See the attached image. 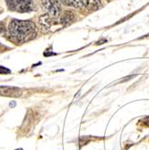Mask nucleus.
I'll return each mask as SVG.
<instances>
[{
    "label": "nucleus",
    "instance_id": "nucleus-10",
    "mask_svg": "<svg viewBox=\"0 0 149 150\" xmlns=\"http://www.w3.org/2000/svg\"><path fill=\"white\" fill-rule=\"evenodd\" d=\"M142 121L144 122V123H145V125L149 126V116H148V117H145V118H144V119L142 120Z\"/></svg>",
    "mask_w": 149,
    "mask_h": 150
},
{
    "label": "nucleus",
    "instance_id": "nucleus-4",
    "mask_svg": "<svg viewBox=\"0 0 149 150\" xmlns=\"http://www.w3.org/2000/svg\"><path fill=\"white\" fill-rule=\"evenodd\" d=\"M21 95H22V90L18 87L0 86V96L19 97Z\"/></svg>",
    "mask_w": 149,
    "mask_h": 150
},
{
    "label": "nucleus",
    "instance_id": "nucleus-14",
    "mask_svg": "<svg viewBox=\"0 0 149 150\" xmlns=\"http://www.w3.org/2000/svg\"><path fill=\"white\" fill-rule=\"evenodd\" d=\"M16 150H23V148H17V149H16Z\"/></svg>",
    "mask_w": 149,
    "mask_h": 150
},
{
    "label": "nucleus",
    "instance_id": "nucleus-15",
    "mask_svg": "<svg viewBox=\"0 0 149 150\" xmlns=\"http://www.w3.org/2000/svg\"><path fill=\"white\" fill-rule=\"evenodd\" d=\"M0 12H1V9H0Z\"/></svg>",
    "mask_w": 149,
    "mask_h": 150
},
{
    "label": "nucleus",
    "instance_id": "nucleus-6",
    "mask_svg": "<svg viewBox=\"0 0 149 150\" xmlns=\"http://www.w3.org/2000/svg\"><path fill=\"white\" fill-rule=\"evenodd\" d=\"M84 6L92 11L98 10L101 7V3L99 0H82Z\"/></svg>",
    "mask_w": 149,
    "mask_h": 150
},
{
    "label": "nucleus",
    "instance_id": "nucleus-13",
    "mask_svg": "<svg viewBox=\"0 0 149 150\" xmlns=\"http://www.w3.org/2000/svg\"><path fill=\"white\" fill-rule=\"evenodd\" d=\"M3 48H4V46L0 44V52H2V51H3Z\"/></svg>",
    "mask_w": 149,
    "mask_h": 150
},
{
    "label": "nucleus",
    "instance_id": "nucleus-1",
    "mask_svg": "<svg viewBox=\"0 0 149 150\" xmlns=\"http://www.w3.org/2000/svg\"><path fill=\"white\" fill-rule=\"evenodd\" d=\"M37 35L36 26L31 21L13 19L7 28V36L11 42L22 44L33 40Z\"/></svg>",
    "mask_w": 149,
    "mask_h": 150
},
{
    "label": "nucleus",
    "instance_id": "nucleus-12",
    "mask_svg": "<svg viewBox=\"0 0 149 150\" xmlns=\"http://www.w3.org/2000/svg\"><path fill=\"white\" fill-rule=\"evenodd\" d=\"M16 105V103L15 101H13V102H11V103H9V106H10L11 108H15Z\"/></svg>",
    "mask_w": 149,
    "mask_h": 150
},
{
    "label": "nucleus",
    "instance_id": "nucleus-9",
    "mask_svg": "<svg viewBox=\"0 0 149 150\" xmlns=\"http://www.w3.org/2000/svg\"><path fill=\"white\" fill-rule=\"evenodd\" d=\"M11 73V70L6 69L5 67H2L0 66V74H10Z\"/></svg>",
    "mask_w": 149,
    "mask_h": 150
},
{
    "label": "nucleus",
    "instance_id": "nucleus-2",
    "mask_svg": "<svg viewBox=\"0 0 149 150\" xmlns=\"http://www.w3.org/2000/svg\"><path fill=\"white\" fill-rule=\"evenodd\" d=\"M10 10L16 12H29L33 9V0H6Z\"/></svg>",
    "mask_w": 149,
    "mask_h": 150
},
{
    "label": "nucleus",
    "instance_id": "nucleus-11",
    "mask_svg": "<svg viewBox=\"0 0 149 150\" xmlns=\"http://www.w3.org/2000/svg\"><path fill=\"white\" fill-rule=\"evenodd\" d=\"M5 31V25L3 24V23L0 22V33H3Z\"/></svg>",
    "mask_w": 149,
    "mask_h": 150
},
{
    "label": "nucleus",
    "instance_id": "nucleus-7",
    "mask_svg": "<svg viewBox=\"0 0 149 150\" xmlns=\"http://www.w3.org/2000/svg\"><path fill=\"white\" fill-rule=\"evenodd\" d=\"M75 13L71 11H66L65 12L64 16L61 19V22L64 25H68L70 23H72L75 21Z\"/></svg>",
    "mask_w": 149,
    "mask_h": 150
},
{
    "label": "nucleus",
    "instance_id": "nucleus-5",
    "mask_svg": "<svg viewBox=\"0 0 149 150\" xmlns=\"http://www.w3.org/2000/svg\"><path fill=\"white\" fill-rule=\"evenodd\" d=\"M39 23L43 30H49L51 28L52 23H53V20L49 15H44L40 17Z\"/></svg>",
    "mask_w": 149,
    "mask_h": 150
},
{
    "label": "nucleus",
    "instance_id": "nucleus-8",
    "mask_svg": "<svg viewBox=\"0 0 149 150\" xmlns=\"http://www.w3.org/2000/svg\"><path fill=\"white\" fill-rule=\"evenodd\" d=\"M63 2L66 5L74 6L76 8H81L84 6L82 0H63Z\"/></svg>",
    "mask_w": 149,
    "mask_h": 150
},
{
    "label": "nucleus",
    "instance_id": "nucleus-3",
    "mask_svg": "<svg viewBox=\"0 0 149 150\" xmlns=\"http://www.w3.org/2000/svg\"><path fill=\"white\" fill-rule=\"evenodd\" d=\"M42 4L50 16L58 18L60 16L61 6L59 0H42Z\"/></svg>",
    "mask_w": 149,
    "mask_h": 150
}]
</instances>
